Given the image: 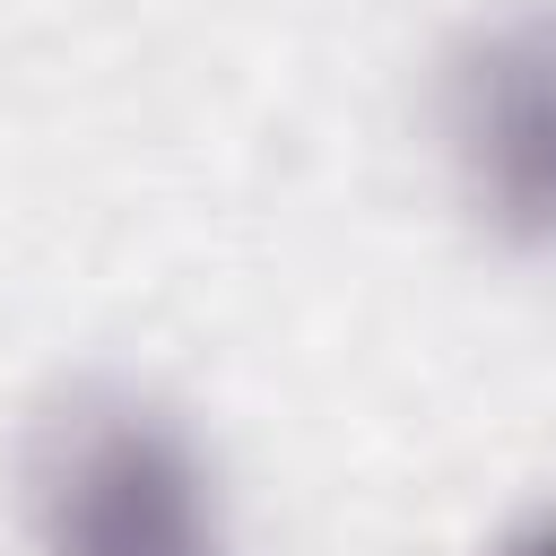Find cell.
<instances>
[{
  "mask_svg": "<svg viewBox=\"0 0 556 556\" xmlns=\"http://www.w3.org/2000/svg\"><path fill=\"white\" fill-rule=\"evenodd\" d=\"M35 556H226L200 443L139 391H78L26 460Z\"/></svg>",
  "mask_w": 556,
  "mask_h": 556,
  "instance_id": "1",
  "label": "cell"
},
{
  "mask_svg": "<svg viewBox=\"0 0 556 556\" xmlns=\"http://www.w3.org/2000/svg\"><path fill=\"white\" fill-rule=\"evenodd\" d=\"M452 156L504 243L556 252V17H513L452 61Z\"/></svg>",
  "mask_w": 556,
  "mask_h": 556,
  "instance_id": "2",
  "label": "cell"
},
{
  "mask_svg": "<svg viewBox=\"0 0 556 556\" xmlns=\"http://www.w3.org/2000/svg\"><path fill=\"white\" fill-rule=\"evenodd\" d=\"M495 556H556V504L530 513V521H513V530L495 539Z\"/></svg>",
  "mask_w": 556,
  "mask_h": 556,
  "instance_id": "3",
  "label": "cell"
}]
</instances>
